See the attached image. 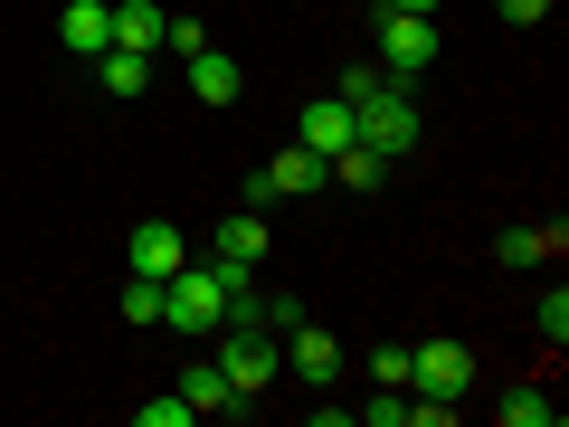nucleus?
I'll list each match as a JSON object with an SVG mask.
<instances>
[{"label":"nucleus","mask_w":569,"mask_h":427,"mask_svg":"<svg viewBox=\"0 0 569 427\" xmlns=\"http://www.w3.org/2000/svg\"><path fill=\"white\" fill-rule=\"evenodd\" d=\"M493 418H503V427H550V418H560V408H550V389H503V399H493Z\"/></svg>","instance_id":"obj_17"},{"label":"nucleus","mask_w":569,"mask_h":427,"mask_svg":"<svg viewBox=\"0 0 569 427\" xmlns=\"http://www.w3.org/2000/svg\"><path fill=\"white\" fill-rule=\"evenodd\" d=\"M569 247V228H503V238H493V257L503 266H550Z\"/></svg>","instance_id":"obj_16"},{"label":"nucleus","mask_w":569,"mask_h":427,"mask_svg":"<svg viewBox=\"0 0 569 427\" xmlns=\"http://www.w3.org/2000/svg\"><path fill=\"white\" fill-rule=\"evenodd\" d=\"M323 171H332V181H342V190H380V181H389V171H399V162H389V152H370V142L351 133V142H342V152H332Z\"/></svg>","instance_id":"obj_13"},{"label":"nucleus","mask_w":569,"mask_h":427,"mask_svg":"<svg viewBox=\"0 0 569 427\" xmlns=\"http://www.w3.org/2000/svg\"><path fill=\"white\" fill-rule=\"evenodd\" d=\"M295 142L332 162V152L351 142V105H342V96H313V105H305V123H295Z\"/></svg>","instance_id":"obj_10"},{"label":"nucleus","mask_w":569,"mask_h":427,"mask_svg":"<svg viewBox=\"0 0 569 427\" xmlns=\"http://www.w3.org/2000/svg\"><path fill=\"white\" fill-rule=\"evenodd\" d=\"M219 370H228V389H238V408H257V389L284 370V342L266 324H219Z\"/></svg>","instance_id":"obj_3"},{"label":"nucleus","mask_w":569,"mask_h":427,"mask_svg":"<svg viewBox=\"0 0 569 427\" xmlns=\"http://www.w3.org/2000/svg\"><path fill=\"white\" fill-rule=\"evenodd\" d=\"M266 247H276V238H266V209H228V219H219V238H209V257H219V266H238V276H257V257H266Z\"/></svg>","instance_id":"obj_8"},{"label":"nucleus","mask_w":569,"mask_h":427,"mask_svg":"<svg viewBox=\"0 0 569 427\" xmlns=\"http://www.w3.org/2000/svg\"><path fill=\"white\" fill-rule=\"evenodd\" d=\"M389 10H418V20H437V10H447V0H389Z\"/></svg>","instance_id":"obj_26"},{"label":"nucleus","mask_w":569,"mask_h":427,"mask_svg":"<svg viewBox=\"0 0 569 427\" xmlns=\"http://www.w3.org/2000/svg\"><path fill=\"white\" fill-rule=\"evenodd\" d=\"M190 67V96H200V105H238V58H228V48H200V58H181Z\"/></svg>","instance_id":"obj_12"},{"label":"nucleus","mask_w":569,"mask_h":427,"mask_svg":"<svg viewBox=\"0 0 569 427\" xmlns=\"http://www.w3.org/2000/svg\"><path fill=\"white\" fill-rule=\"evenodd\" d=\"M133 418H142V427H190V399H181V389H171V399H142Z\"/></svg>","instance_id":"obj_22"},{"label":"nucleus","mask_w":569,"mask_h":427,"mask_svg":"<svg viewBox=\"0 0 569 427\" xmlns=\"http://www.w3.org/2000/svg\"><path fill=\"white\" fill-rule=\"evenodd\" d=\"M332 171H323V152H305V142H284L276 162H266V190H276V200H305V190H323Z\"/></svg>","instance_id":"obj_11"},{"label":"nucleus","mask_w":569,"mask_h":427,"mask_svg":"<svg viewBox=\"0 0 569 427\" xmlns=\"http://www.w3.org/2000/svg\"><path fill=\"white\" fill-rule=\"evenodd\" d=\"M408 389H418V399H466L475 389V351L447 342V332H437V342H408Z\"/></svg>","instance_id":"obj_5"},{"label":"nucleus","mask_w":569,"mask_h":427,"mask_svg":"<svg viewBox=\"0 0 569 427\" xmlns=\"http://www.w3.org/2000/svg\"><path fill=\"white\" fill-rule=\"evenodd\" d=\"M361 427H408V389H389V399H361Z\"/></svg>","instance_id":"obj_24"},{"label":"nucleus","mask_w":569,"mask_h":427,"mask_svg":"<svg viewBox=\"0 0 569 427\" xmlns=\"http://www.w3.org/2000/svg\"><path fill=\"white\" fill-rule=\"evenodd\" d=\"M162 20H171L162 0H123V10H114V48H142V58H162Z\"/></svg>","instance_id":"obj_15"},{"label":"nucleus","mask_w":569,"mask_h":427,"mask_svg":"<svg viewBox=\"0 0 569 427\" xmlns=\"http://www.w3.org/2000/svg\"><path fill=\"white\" fill-rule=\"evenodd\" d=\"M104 86H114V96H142V86H152V58H142V48H104Z\"/></svg>","instance_id":"obj_18"},{"label":"nucleus","mask_w":569,"mask_h":427,"mask_svg":"<svg viewBox=\"0 0 569 427\" xmlns=\"http://www.w3.org/2000/svg\"><path fill=\"white\" fill-rule=\"evenodd\" d=\"M276 342H284V361L305 370V380H313V389H332V370H342V342H332V332H323V324H284V332H276Z\"/></svg>","instance_id":"obj_9"},{"label":"nucleus","mask_w":569,"mask_h":427,"mask_svg":"<svg viewBox=\"0 0 569 427\" xmlns=\"http://www.w3.org/2000/svg\"><path fill=\"white\" fill-rule=\"evenodd\" d=\"M228 285H238V266H219V257L181 266V276L162 285V324L171 332H219L228 324Z\"/></svg>","instance_id":"obj_1"},{"label":"nucleus","mask_w":569,"mask_h":427,"mask_svg":"<svg viewBox=\"0 0 569 427\" xmlns=\"http://www.w3.org/2000/svg\"><path fill=\"white\" fill-rule=\"evenodd\" d=\"M123 324H162V285L152 276H123Z\"/></svg>","instance_id":"obj_19"},{"label":"nucleus","mask_w":569,"mask_h":427,"mask_svg":"<svg viewBox=\"0 0 569 427\" xmlns=\"http://www.w3.org/2000/svg\"><path fill=\"white\" fill-rule=\"evenodd\" d=\"M351 133H361L370 152H389V162H408V152H418V105H408V86L399 77L361 86V96H351Z\"/></svg>","instance_id":"obj_2"},{"label":"nucleus","mask_w":569,"mask_h":427,"mask_svg":"<svg viewBox=\"0 0 569 427\" xmlns=\"http://www.w3.org/2000/svg\"><path fill=\"white\" fill-rule=\"evenodd\" d=\"M200 48H209L200 20H162V58H200Z\"/></svg>","instance_id":"obj_21"},{"label":"nucleus","mask_w":569,"mask_h":427,"mask_svg":"<svg viewBox=\"0 0 569 427\" xmlns=\"http://www.w3.org/2000/svg\"><path fill=\"white\" fill-rule=\"evenodd\" d=\"M181 399H190V418H209V408H228V418H247V408H238V389H228V370H219V361H190V370H181Z\"/></svg>","instance_id":"obj_14"},{"label":"nucleus","mask_w":569,"mask_h":427,"mask_svg":"<svg viewBox=\"0 0 569 427\" xmlns=\"http://www.w3.org/2000/svg\"><path fill=\"white\" fill-rule=\"evenodd\" d=\"M370 370H380V389H408V342H380V351H370Z\"/></svg>","instance_id":"obj_23"},{"label":"nucleus","mask_w":569,"mask_h":427,"mask_svg":"<svg viewBox=\"0 0 569 427\" xmlns=\"http://www.w3.org/2000/svg\"><path fill=\"white\" fill-rule=\"evenodd\" d=\"M380 77H427V67H437V20H418V10H380Z\"/></svg>","instance_id":"obj_4"},{"label":"nucleus","mask_w":569,"mask_h":427,"mask_svg":"<svg viewBox=\"0 0 569 427\" xmlns=\"http://www.w3.org/2000/svg\"><path fill=\"white\" fill-rule=\"evenodd\" d=\"M123 266H133V276H152V285H171L190 266V247H181V228L171 219H142L133 238H123Z\"/></svg>","instance_id":"obj_6"},{"label":"nucleus","mask_w":569,"mask_h":427,"mask_svg":"<svg viewBox=\"0 0 569 427\" xmlns=\"http://www.w3.org/2000/svg\"><path fill=\"white\" fill-rule=\"evenodd\" d=\"M531 324H541V342H550V351L569 342V295H560V285H550V295H541V314H531Z\"/></svg>","instance_id":"obj_20"},{"label":"nucleus","mask_w":569,"mask_h":427,"mask_svg":"<svg viewBox=\"0 0 569 427\" xmlns=\"http://www.w3.org/2000/svg\"><path fill=\"white\" fill-rule=\"evenodd\" d=\"M493 10H503L512 29H541V20H550V0H493Z\"/></svg>","instance_id":"obj_25"},{"label":"nucleus","mask_w":569,"mask_h":427,"mask_svg":"<svg viewBox=\"0 0 569 427\" xmlns=\"http://www.w3.org/2000/svg\"><path fill=\"white\" fill-rule=\"evenodd\" d=\"M58 48L67 58H104V48H114V0H67L58 10Z\"/></svg>","instance_id":"obj_7"}]
</instances>
